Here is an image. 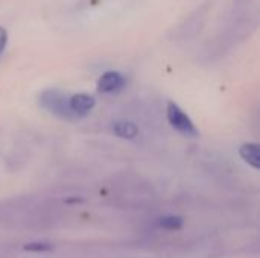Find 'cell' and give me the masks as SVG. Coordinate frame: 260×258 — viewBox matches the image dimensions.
Wrapping results in <instances>:
<instances>
[{"label": "cell", "mask_w": 260, "mask_h": 258, "mask_svg": "<svg viewBox=\"0 0 260 258\" xmlns=\"http://www.w3.org/2000/svg\"><path fill=\"white\" fill-rule=\"evenodd\" d=\"M158 227L163 230H180L183 227V219L178 216H166L158 220Z\"/></svg>", "instance_id": "obj_7"}, {"label": "cell", "mask_w": 260, "mask_h": 258, "mask_svg": "<svg viewBox=\"0 0 260 258\" xmlns=\"http://www.w3.org/2000/svg\"><path fill=\"white\" fill-rule=\"evenodd\" d=\"M113 132H114V135H117L119 138L133 140V138L137 137L139 129H137V126H136L133 122L119 120V122H114V125H113Z\"/></svg>", "instance_id": "obj_6"}, {"label": "cell", "mask_w": 260, "mask_h": 258, "mask_svg": "<svg viewBox=\"0 0 260 258\" xmlns=\"http://www.w3.org/2000/svg\"><path fill=\"white\" fill-rule=\"evenodd\" d=\"M40 105L47 109L49 113L61 117V119H75L76 116L72 113L70 106H69V96L64 94L61 90L56 88H49L44 90L40 94Z\"/></svg>", "instance_id": "obj_1"}, {"label": "cell", "mask_w": 260, "mask_h": 258, "mask_svg": "<svg viewBox=\"0 0 260 258\" xmlns=\"http://www.w3.org/2000/svg\"><path fill=\"white\" fill-rule=\"evenodd\" d=\"M166 117H168V122L169 125L178 131L180 134L183 135H187V137H195L198 134L192 119L174 102H169L168 103V108H166Z\"/></svg>", "instance_id": "obj_2"}, {"label": "cell", "mask_w": 260, "mask_h": 258, "mask_svg": "<svg viewBox=\"0 0 260 258\" xmlns=\"http://www.w3.org/2000/svg\"><path fill=\"white\" fill-rule=\"evenodd\" d=\"M126 79L122 73L119 71H105L99 79H98V90L101 93L110 94V93H116L119 90L123 88Z\"/></svg>", "instance_id": "obj_3"}, {"label": "cell", "mask_w": 260, "mask_h": 258, "mask_svg": "<svg viewBox=\"0 0 260 258\" xmlns=\"http://www.w3.org/2000/svg\"><path fill=\"white\" fill-rule=\"evenodd\" d=\"M23 249L26 252H35V254H38V252H50L53 249V245H50L47 242H32V243L24 245Z\"/></svg>", "instance_id": "obj_8"}, {"label": "cell", "mask_w": 260, "mask_h": 258, "mask_svg": "<svg viewBox=\"0 0 260 258\" xmlns=\"http://www.w3.org/2000/svg\"><path fill=\"white\" fill-rule=\"evenodd\" d=\"M6 43H8V32L5 27L0 26V55L3 53V50L6 47Z\"/></svg>", "instance_id": "obj_9"}, {"label": "cell", "mask_w": 260, "mask_h": 258, "mask_svg": "<svg viewBox=\"0 0 260 258\" xmlns=\"http://www.w3.org/2000/svg\"><path fill=\"white\" fill-rule=\"evenodd\" d=\"M69 106L76 117H81V116L88 114L96 106V100L90 94L78 93V94H73L69 97Z\"/></svg>", "instance_id": "obj_4"}, {"label": "cell", "mask_w": 260, "mask_h": 258, "mask_svg": "<svg viewBox=\"0 0 260 258\" xmlns=\"http://www.w3.org/2000/svg\"><path fill=\"white\" fill-rule=\"evenodd\" d=\"M239 155L241 158L251 166L253 169L259 170L260 169V149L257 143H245L241 146L239 149Z\"/></svg>", "instance_id": "obj_5"}]
</instances>
